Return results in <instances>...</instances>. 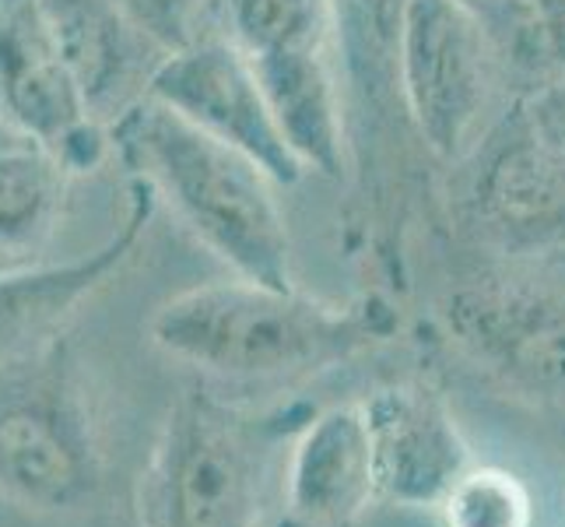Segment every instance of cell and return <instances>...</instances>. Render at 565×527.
<instances>
[{"label":"cell","mask_w":565,"mask_h":527,"mask_svg":"<svg viewBox=\"0 0 565 527\" xmlns=\"http://www.w3.org/2000/svg\"><path fill=\"white\" fill-rule=\"evenodd\" d=\"M169 359L225 383H288L352 362L401 335V309L380 292L323 303L232 275L166 299L148 324Z\"/></svg>","instance_id":"6da1fadb"},{"label":"cell","mask_w":565,"mask_h":527,"mask_svg":"<svg viewBox=\"0 0 565 527\" xmlns=\"http://www.w3.org/2000/svg\"><path fill=\"white\" fill-rule=\"evenodd\" d=\"M109 155L166 201L232 275L275 288L296 285L278 183L249 155L151 95L109 127Z\"/></svg>","instance_id":"7a4b0ae2"},{"label":"cell","mask_w":565,"mask_h":527,"mask_svg":"<svg viewBox=\"0 0 565 527\" xmlns=\"http://www.w3.org/2000/svg\"><path fill=\"white\" fill-rule=\"evenodd\" d=\"M109 489V454L64 335L0 369V496L39 517H85Z\"/></svg>","instance_id":"3957f363"},{"label":"cell","mask_w":565,"mask_h":527,"mask_svg":"<svg viewBox=\"0 0 565 527\" xmlns=\"http://www.w3.org/2000/svg\"><path fill=\"white\" fill-rule=\"evenodd\" d=\"M285 422V412H243L204 383L183 390L154 446L148 527H257L278 443L302 425Z\"/></svg>","instance_id":"277c9868"},{"label":"cell","mask_w":565,"mask_h":527,"mask_svg":"<svg viewBox=\"0 0 565 527\" xmlns=\"http://www.w3.org/2000/svg\"><path fill=\"white\" fill-rule=\"evenodd\" d=\"M439 324L484 377L534 404L565 408V282L541 271H481L439 299Z\"/></svg>","instance_id":"5b68a950"},{"label":"cell","mask_w":565,"mask_h":527,"mask_svg":"<svg viewBox=\"0 0 565 527\" xmlns=\"http://www.w3.org/2000/svg\"><path fill=\"white\" fill-rule=\"evenodd\" d=\"M394 71L404 116L428 151L463 159L478 148L499 64L467 0H404Z\"/></svg>","instance_id":"8992f818"},{"label":"cell","mask_w":565,"mask_h":527,"mask_svg":"<svg viewBox=\"0 0 565 527\" xmlns=\"http://www.w3.org/2000/svg\"><path fill=\"white\" fill-rule=\"evenodd\" d=\"M0 113L71 172L95 169L109 155V130L92 120L43 0H0Z\"/></svg>","instance_id":"52a82bcc"},{"label":"cell","mask_w":565,"mask_h":527,"mask_svg":"<svg viewBox=\"0 0 565 527\" xmlns=\"http://www.w3.org/2000/svg\"><path fill=\"white\" fill-rule=\"evenodd\" d=\"M148 95L186 116L211 138L249 155L278 187L296 183L306 172L285 141L257 71L218 29L169 53L154 71Z\"/></svg>","instance_id":"ba28073f"},{"label":"cell","mask_w":565,"mask_h":527,"mask_svg":"<svg viewBox=\"0 0 565 527\" xmlns=\"http://www.w3.org/2000/svg\"><path fill=\"white\" fill-rule=\"evenodd\" d=\"M471 180V219L505 257L565 261V159L534 141L520 116L481 141Z\"/></svg>","instance_id":"9c48e42d"},{"label":"cell","mask_w":565,"mask_h":527,"mask_svg":"<svg viewBox=\"0 0 565 527\" xmlns=\"http://www.w3.org/2000/svg\"><path fill=\"white\" fill-rule=\"evenodd\" d=\"M373 443L380 499L397 506H439L457 478L475 467L454 408L433 383H383L362 398Z\"/></svg>","instance_id":"30bf717a"},{"label":"cell","mask_w":565,"mask_h":527,"mask_svg":"<svg viewBox=\"0 0 565 527\" xmlns=\"http://www.w3.org/2000/svg\"><path fill=\"white\" fill-rule=\"evenodd\" d=\"M154 204L159 198L134 180L124 219L92 253L0 278V369L64 335V324L74 309L120 275L145 240Z\"/></svg>","instance_id":"8fae6325"},{"label":"cell","mask_w":565,"mask_h":527,"mask_svg":"<svg viewBox=\"0 0 565 527\" xmlns=\"http://www.w3.org/2000/svg\"><path fill=\"white\" fill-rule=\"evenodd\" d=\"M380 499L362 401L309 415L291 436L281 527H359Z\"/></svg>","instance_id":"7c38bea8"},{"label":"cell","mask_w":565,"mask_h":527,"mask_svg":"<svg viewBox=\"0 0 565 527\" xmlns=\"http://www.w3.org/2000/svg\"><path fill=\"white\" fill-rule=\"evenodd\" d=\"M43 11L95 124L109 130L130 106L148 99L169 50L116 0H43Z\"/></svg>","instance_id":"4fadbf2b"},{"label":"cell","mask_w":565,"mask_h":527,"mask_svg":"<svg viewBox=\"0 0 565 527\" xmlns=\"http://www.w3.org/2000/svg\"><path fill=\"white\" fill-rule=\"evenodd\" d=\"M71 176L61 159L35 145L0 151V278L46 264Z\"/></svg>","instance_id":"5bb4252c"},{"label":"cell","mask_w":565,"mask_h":527,"mask_svg":"<svg viewBox=\"0 0 565 527\" xmlns=\"http://www.w3.org/2000/svg\"><path fill=\"white\" fill-rule=\"evenodd\" d=\"M502 77L531 92L565 74V0H467Z\"/></svg>","instance_id":"9a60e30c"},{"label":"cell","mask_w":565,"mask_h":527,"mask_svg":"<svg viewBox=\"0 0 565 527\" xmlns=\"http://www.w3.org/2000/svg\"><path fill=\"white\" fill-rule=\"evenodd\" d=\"M214 22L253 64L341 46L338 0H218Z\"/></svg>","instance_id":"2e32d148"},{"label":"cell","mask_w":565,"mask_h":527,"mask_svg":"<svg viewBox=\"0 0 565 527\" xmlns=\"http://www.w3.org/2000/svg\"><path fill=\"white\" fill-rule=\"evenodd\" d=\"M436 510L443 527H534L531 489L495 464L467 467Z\"/></svg>","instance_id":"e0dca14e"},{"label":"cell","mask_w":565,"mask_h":527,"mask_svg":"<svg viewBox=\"0 0 565 527\" xmlns=\"http://www.w3.org/2000/svg\"><path fill=\"white\" fill-rule=\"evenodd\" d=\"M162 50L177 53L218 29V0H116Z\"/></svg>","instance_id":"ac0fdd59"},{"label":"cell","mask_w":565,"mask_h":527,"mask_svg":"<svg viewBox=\"0 0 565 527\" xmlns=\"http://www.w3.org/2000/svg\"><path fill=\"white\" fill-rule=\"evenodd\" d=\"M404 0H338L341 35L348 32L373 53V67L386 64L394 71V43H397V18Z\"/></svg>","instance_id":"d6986e66"},{"label":"cell","mask_w":565,"mask_h":527,"mask_svg":"<svg viewBox=\"0 0 565 527\" xmlns=\"http://www.w3.org/2000/svg\"><path fill=\"white\" fill-rule=\"evenodd\" d=\"M534 141H541L558 159H565V74L548 85H537L520 95L513 109Z\"/></svg>","instance_id":"ffe728a7"},{"label":"cell","mask_w":565,"mask_h":527,"mask_svg":"<svg viewBox=\"0 0 565 527\" xmlns=\"http://www.w3.org/2000/svg\"><path fill=\"white\" fill-rule=\"evenodd\" d=\"M18 145H29L22 134L14 130V124L8 120L4 113H0V151H8V148H18Z\"/></svg>","instance_id":"44dd1931"}]
</instances>
